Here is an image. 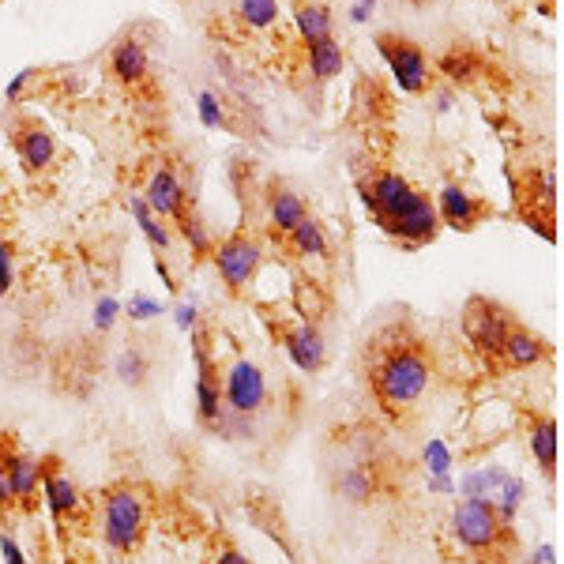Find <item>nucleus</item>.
Segmentation results:
<instances>
[{
	"instance_id": "4468645a",
	"label": "nucleus",
	"mask_w": 564,
	"mask_h": 564,
	"mask_svg": "<svg viewBox=\"0 0 564 564\" xmlns=\"http://www.w3.org/2000/svg\"><path fill=\"white\" fill-rule=\"evenodd\" d=\"M437 219L440 226H448V230H459V234H470V230H478L482 222H489L497 215V207L489 204L486 196H474L467 192L463 185H444L437 192Z\"/></svg>"
},
{
	"instance_id": "c756f323",
	"label": "nucleus",
	"mask_w": 564,
	"mask_h": 564,
	"mask_svg": "<svg viewBox=\"0 0 564 564\" xmlns=\"http://www.w3.org/2000/svg\"><path fill=\"white\" fill-rule=\"evenodd\" d=\"M204 564H252V561L241 553V546H237L230 534L219 531V534H211V542H207V561Z\"/></svg>"
},
{
	"instance_id": "7c9ffc66",
	"label": "nucleus",
	"mask_w": 564,
	"mask_h": 564,
	"mask_svg": "<svg viewBox=\"0 0 564 564\" xmlns=\"http://www.w3.org/2000/svg\"><path fill=\"white\" fill-rule=\"evenodd\" d=\"M16 241L8 234H0V298H8V290L16 286Z\"/></svg>"
},
{
	"instance_id": "e433bc0d",
	"label": "nucleus",
	"mask_w": 564,
	"mask_h": 564,
	"mask_svg": "<svg viewBox=\"0 0 564 564\" xmlns=\"http://www.w3.org/2000/svg\"><path fill=\"white\" fill-rule=\"evenodd\" d=\"M373 4H376V0H354V19H358V23H365V19L373 16Z\"/></svg>"
},
{
	"instance_id": "aec40b11",
	"label": "nucleus",
	"mask_w": 564,
	"mask_h": 564,
	"mask_svg": "<svg viewBox=\"0 0 564 564\" xmlns=\"http://www.w3.org/2000/svg\"><path fill=\"white\" fill-rule=\"evenodd\" d=\"M282 245L294 252V256H301V260H328L331 256L328 230H324V222L313 219V215H305L290 234L282 237Z\"/></svg>"
},
{
	"instance_id": "9d476101",
	"label": "nucleus",
	"mask_w": 564,
	"mask_h": 564,
	"mask_svg": "<svg viewBox=\"0 0 564 564\" xmlns=\"http://www.w3.org/2000/svg\"><path fill=\"white\" fill-rule=\"evenodd\" d=\"M42 501L49 504L53 519L61 527H76V523H87V493L76 486V478L64 470L61 455H42Z\"/></svg>"
},
{
	"instance_id": "f3484780",
	"label": "nucleus",
	"mask_w": 564,
	"mask_h": 564,
	"mask_svg": "<svg viewBox=\"0 0 564 564\" xmlns=\"http://www.w3.org/2000/svg\"><path fill=\"white\" fill-rule=\"evenodd\" d=\"M8 478H12L16 512L34 516L38 504H42V463H38V455L19 444V437L12 440V452H8Z\"/></svg>"
},
{
	"instance_id": "412c9836",
	"label": "nucleus",
	"mask_w": 564,
	"mask_h": 564,
	"mask_svg": "<svg viewBox=\"0 0 564 564\" xmlns=\"http://www.w3.org/2000/svg\"><path fill=\"white\" fill-rule=\"evenodd\" d=\"M294 23H298V34L309 42H324V38H335V16L324 0H298L294 4Z\"/></svg>"
},
{
	"instance_id": "2eb2a0df",
	"label": "nucleus",
	"mask_w": 564,
	"mask_h": 564,
	"mask_svg": "<svg viewBox=\"0 0 564 564\" xmlns=\"http://www.w3.org/2000/svg\"><path fill=\"white\" fill-rule=\"evenodd\" d=\"M553 361V343L546 335H538L534 328H527L523 320H516V328L508 331V339L501 346V358H497V373H519V369H538Z\"/></svg>"
},
{
	"instance_id": "c85d7f7f",
	"label": "nucleus",
	"mask_w": 564,
	"mask_h": 564,
	"mask_svg": "<svg viewBox=\"0 0 564 564\" xmlns=\"http://www.w3.org/2000/svg\"><path fill=\"white\" fill-rule=\"evenodd\" d=\"M177 230H181V237L188 241V252L196 256V260H207L211 252H215V241H211V234H207V226H204V219L192 211L188 219H181L177 222Z\"/></svg>"
},
{
	"instance_id": "6ab92c4d",
	"label": "nucleus",
	"mask_w": 564,
	"mask_h": 564,
	"mask_svg": "<svg viewBox=\"0 0 564 564\" xmlns=\"http://www.w3.org/2000/svg\"><path fill=\"white\" fill-rule=\"evenodd\" d=\"M264 207H267V230H271V237H279V241L309 215V204L286 181H271L267 185Z\"/></svg>"
},
{
	"instance_id": "f704fd0d",
	"label": "nucleus",
	"mask_w": 564,
	"mask_h": 564,
	"mask_svg": "<svg viewBox=\"0 0 564 564\" xmlns=\"http://www.w3.org/2000/svg\"><path fill=\"white\" fill-rule=\"evenodd\" d=\"M113 316H117V301H102V305H98V316H94V324H98V331H106L113 324Z\"/></svg>"
},
{
	"instance_id": "20e7f679",
	"label": "nucleus",
	"mask_w": 564,
	"mask_h": 564,
	"mask_svg": "<svg viewBox=\"0 0 564 564\" xmlns=\"http://www.w3.org/2000/svg\"><path fill=\"white\" fill-rule=\"evenodd\" d=\"M448 538L455 549H463L467 557H482V561L504 564L512 553H519V538L512 519H504L497 512V504L486 497H467L448 512L444 523Z\"/></svg>"
},
{
	"instance_id": "dca6fc26",
	"label": "nucleus",
	"mask_w": 564,
	"mask_h": 564,
	"mask_svg": "<svg viewBox=\"0 0 564 564\" xmlns=\"http://www.w3.org/2000/svg\"><path fill=\"white\" fill-rule=\"evenodd\" d=\"M106 72L121 87H128V91H143L151 83V53H147V46H143L136 34H125L106 53Z\"/></svg>"
},
{
	"instance_id": "5701e85b",
	"label": "nucleus",
	"mask_w": 564,
	"mask_h": 564,
	"mask_svg": "<svg viewBox=\"0 0 564 564\" xmlns=\"http://www.w3.org/2000/svg\"><path fill=\"white\" fill-rule=\"evenodd\" d=\"M305 53H309V72H313L316 83H328V79H335L339 72H343L346 53H343V46H339L335 38L309 42V46H305Z\"/></svg>"
},
{
	"instance_id": "2f4dec72",
	"label": "nucleus",
	"mask_w": 564,
	"mask_h": 564,
	"mask_svg": "<svg viewBox=\"0 0 564 564\" xmlns=\"http://www.w3.org/2000/svg\"><path fill=\"white\" fill-rule=\"evenodd\" d=\"M196 106H200V117H204V125H207V128H222V125H226L222 102H219V98H215L211 91L200 94V102H196Z\"/></svg>"
},
{
	"instance_id": "f257e3e1",
	"label": "nucleus",
	"mask_w": 564,
	"mask_h": 564,
	"mask_svg": "<svg viewBox=\"0 0 564 564\" xmlns=\"http://www.w3.org/2000/svg\"><path fill=\"white\" fill-rule=\"evenodd\" d=\"M358 373L380 414L395 425H410L437 384V354L410 316H388L365 335Z\"/></svg>"
},
{
	"instance_id": "ddd939ff",
	"label": "nucleus",
	"mask_w": 564,
	"mask_h": 564,
	"mask_svg": "<svg viewBox=\"0 0 564 564\" xmlns=\"http://www.w3.org/2000/svg\"><path fill=\"white\" fill-rule=\"evenodd\" d=\"M335 497L346 504H373L388 493V463L384 459H350L343 470L331 474Z\"/></svg>"
},
{
	"instance_id": "39448f33",
	"label": "nucleus",
	"mask_w": 564,
	"mask_h": 564,
	"mask_svg": "<svg viewBox=\"0 0 564 564\" xmlns=\"http://www.w3.org/2000/svg\"><path fill=\"white\" fill-rule=\"evenodd\" d=\"M264 256H267V241L252 226H241V230H234V234L222 237L219 245H215L211 260H215V271H219V279L230 298H249L252 282H256L260 267H264Z\"/></svg>"
},
{
	"instance_id": "6e6552de",
	"label": "nucleus",
	"mask_w": 564,
	"mask_h": 564,
	"mask_svg": "<svg viewBox=\"0 0 564 564\" xmlns=\"http://www.w3.org/2000/svg\"><path fill=\"white\" fill-rule=\"evenodd\" d=\"M219 380H222V407L241 418H256L271 407V388H267L264 369L252 358L237 354L230 361H219Z\"/></svg>"
},
{
	"instance_id": "4be33fe9",
	"label": "nucleus",
	"mask_w": 564,
	"mask_h": 564,
	"mask_svg": "<svg viewBox=\"0 0 564 564\" xmlns=\"http://www.w3.org/2000/svg\"><path fill=\"white\" fill-rule=\"evenodd\" d=\"M437 72H444V76L452 79V83H459V87H467V83L486 76V61H482V53H474V49L452 46L437 61Z\"/></svg>"
},
{
	"instance_id": "f8f14e48",
	"label": "nucleus",
	"mask_w": 564,
	"mask_h": 564,
	"mask_svg": "<svg viewBox=\"0 0 564 564\" xmlns=\"http://www.w3.org/2000/svg\"><path fill=\"white\" fill-rule=\"evenodd\" d=\"M143 204L151 207V215L158 219H170L173 226L181 219H188L196 207H192V196H188L185 181H181V173L173 162L166 158H158L155 170L147 173V185H143Z\"/></svg>"
},
{
	"instance_id": "cd10ccee",
	"label": "nucleus",
	"mask_w": 564,
	"mask_h": 564,
	"mask_svg": "<svg viewBox=\"0 0 564 564\" xmlns=\"http://www.w3.org/2000/svg\"><path fill=\"white\" fill-rule=\"evenodd\" d=\"M128 204H132V211H136V219H140L147 241H151V245L158 249V256H162V252H170L173 237H170V230H166V222H158V215H151V207L143 204V196H132Z\"/></svg>"
},
{
	"instance_id": "0eeeda50",
	"label": "nucleus",
	"mask_w": 564,
	"mask_h": 564,
	"mask_svg": "<svg viewBox=\"0 0 564 564\" xmlns=\"http://www.w3.org/2000/svg\"><path fill=\"white\" fill-rule=\"evenodd\" d=\"M264 324L271 331V339L282 343V350L290 354V361L301 373H320L328 365V343L316 328V320L294 313H279V309H264Z\"/></svg>"
},
{
	"instance_id": "b1692460",
	"label": "nucleus",
	"mask_w": 564,
	"mask_h": 564,
	"mask_svg": "<svg viewBox=\"0 0 564 564\" xmlns=\"http://www.w3.org/2000/svg\"><path fill=\"white\" fill-rule=\"evenodd\" d=\"M245 508H249V516L256 519V523H260L264 531H271V538H275V542H282L286 557L294 561V542H290V534H286V523H282V508H279V504L260 493V497H252Z\"/></svg>"
},
{
	"instance_id": "c9c22d12",
	"label": "nucleus",
	"mask_w": 564,
	"mask_h": 564,
	"mask_svg": "<svg viewBox=\"0 0 564 564\" xmlns=\"http://www.w3.org/2000/svg\"><path fill=\"white\" fill-rule=\"evenodd\" d=\"M425 455H433V470H440V474H444V470H448V452H444V448H440L437 440H433V444H429V448H425Z\"/></svg>"
},
{
	"instance_id": "72a5a7b5",
	"label": "nucleus",
	"mask_w": 564,
	"mask_h": 564,
	"mask_svg": "<svg viewBox=\"0 0 564 564\" xmlns=\"http://www.w3.org/2000/svg\"><path fill=\"white\" fill-rule=\"evenodd\" d=\"M0 553H4V564H27V561H23V549H19V542L8 531L0 534Z\"/></svg>"
},
{
	"instance_id": "1a4fd4ad",
	"label": "nucleus",
	"mask_w": 564,
	"mask_h": 564,
	"mask_svg": "<svg viewBox=\"0 0 564 564\" xmlns=\"http://www.w3.org/2000/svg\"><path fill=\"white\" fill-rule=\"evenodd\" d=\"M8 140H12L19 166L31 177H46L57 166V140H53V132H49V125L38 113H12Z\"/></svg>"
},
{
	"instance_id": "423d86ee",
	"label": "nucleus",
	"mask_w": 564,
	"mask_h": 564,
	"mask_svg": "<svg viewBox=\"0 0 564 564\" xmlns=\"http://www.w3.org/2000/svg\"><path fill=\"white\" fill-rule=\"evenodd\" d=\"M516 320L519 316L504 301L489 298V294H470L463 301V339H467L470 350L486 361L489 369H497L501 346L508 339V331L516 328Z\"/></svg>"
},
{
	"instance_id": "393cba45",
	"label": "nucleus",
	"mask_w": 564,
	"mask_h": 564,
	"mask_svg": "<svg viewBox=\"0 0 564 564\" xmlns=\"http://www.w3.org/2000/svg\"><path fill=\"white\" fill-rule=\"evenodd\" d=\"M155 373V365H151V354L143 350L140 343H128L121 350V358H117V380L128 384V388H143L147 380Z\"/></svg>"
},
{
	"instance_id": "9b49d317",
	"label": "nucleus",
	"mask_w": 564,
	"mask_h": 564,
	"mask_svg": "<svg viewBox=\"0 0 564 564\" xmlns=\"http://www.w3.org/2000/svg\"><path fill=\"white\" fill-rule=\"evenodd\" d=\"M376 49H380V57L392 68L399 91L422 94L425 87H429L433 72H429V57H425V49L418 46V42H410L403 34L384 31V34H376Z\"/></svg>"
},
{
	"instance_id": "a211bd4d",
	"label": "nucleus",
	"mask_w": 564,
	"mask_h": 564,
	"mask_svg": "<svg viewBox=\"0 0 564 564\" xmlns=\"http://www.w3.org/2000/svg\"><path fill=\"white\" fill-rule=\"evenodd\" d=\"M519 418H523V437H527V448L542 478L557 482V418L534 407H519Z\"/></svg>"
},
{
	"instance_id": "7ed1b4c3",
	"label": "nucleus",
	"mask_w": 564,
	"mask_h": 564,
	"mask_svg": "<svg viewBox=\"0 0 564 564\" xmlns=\"http://www.w3.org/2000/svg\"><path fill=\"white\" fill-rule=\"evenodd\" d=\"M151 508H155V493L147 482L136 478H121L98 493V523H102V542L117 553V557H136L147 542V527H151Z\"/></svg>"
},
{
	"instance_id": "473e14b6",
	"label": "nucleus",
	"mask_w": 564,
	"mask_h": 564,
	"mask_svg": "<svg viewBox=\"0 0 564 564\" xmlns=\"http://www.w3.org/2000/svg\"><path fill=\"white\" fill-rule=\"evenodd\" d=\"M158 313H162V305L151 298H143V294H136V298L128 301V316H132V320H147V316H158Z\"/></svg>"
},
{
	"instance_id": "f03ea898",
	"label": "nucleus",
	"mask_w": 564,
	"mask_h": 564,
	"mask_svg": "<svg viewBox=\"0 0 564 564\" xmlns=\"http://www.w3.org/2000/svg\"><path fill=\"white\" fill-rule=\"evenodd\" d=\"M358 192L365 211L373 215V222L392 234L403 249H422V245H433L440 234V219L437 207L429 196H422L418 188L410 185L399 170H388V166H373L358 173Z\"/></svg>"
},
{
	"instance_id": "bb28decb",
	"label": "nucleus",
	"mask_w": 564,
	"mask_h": 564,
	"mask_svg": "<svg viewBox=\"0 0 564 564\" xmlns=\"http://www.w3.org/2000/svg\"><path fill=\"white\" fill-rule=\"evenodd\" d=\"M12 429H0V523L16 516V497H12V478H8V452H12Z\"/></svg>"
},
{
	"instance_id": "a878e982",
	"label": "nucleus",
	"mask_w": 564,
	"mask_h": 564,
	"mask_svg": "<svg viewBox=\"0 0 564 564\" xmlns=\"http://www.w3.org/2000/svg\"><path fill=\"white\" fill-rule=\"evenodd\" d=\"M234 12L249 31H267L279 19V0H237Z\"/></svg>"
}]
</instances>
